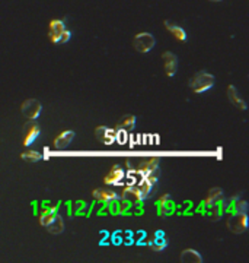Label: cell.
Returning a JSON list of instances; mask_svg holds the SVG:
<instances>
[{
    "label": "cell",
    "mask_w": 249,
    "mask_h": 263,
    "mask_svg": "<svg viewBox=\"0 0 249 263\" xmlns=\"http://www.w3.org/2000/svg\"><path fill=\"white\" fill-rule=\"evenodd\" d=\"M214 76L209 73V72H197L188 82V86L191 88V91L195 92V94H203V92H207L214 86Z\"/></svg>",
    "instance_id": "cell-1"
},
{
    "label": "cell",
    "mask_w": 249,
    "mask_h": 263,
    "mask_svg": "<svg viewBox=\"0 0 249 263\" xmlns=\"http://www.w3.org/2000/svg\"><path fill=\"white\" fill-rule=\"evenodd\" d=\"M155 46H156V38L150 32H140L133 38V47L141 54L149 53Z\"/></svg>",
    "instance_id": "cell-2"
},
{
    "label": "cell",
    "mask_w": 249,
    "mask_h": 263,
    "mask_svg": "<svg viewBox=\"0 0 249 263\" xmlns=\"http://www.w3.org/2000/svg\"><path fill=\"white\" fill-rule=\"evenodd\" d=\"M248 213L232 212L229 215V220H228L226 225L232 233L242 234L245 233L248 228Z\"/></svg>",
    "instance_id": "cell-3"
},
{
    "label": "cell",
    "mask_w": 249,
    "mask_h": 263,
    "mask_svg": "<svg viewBox=\"0 0 249 263\" xmlns=\"http://www.w3.org/2000/svg\"><path fill=\"white\" fill-rule=\"evenodd\" d=\"M41 112H42V105L35 98H30V100L23 101L20 107V113L27 120H37L41 116Z\"/></svg>",
    "instance_id": "cell-4"
},
{
    "label": "cell",
    "mask_w": 249,
    "mask_h": 263,
    "mask_svg": "<svg viewBox=\"0 0 249 263\" xmlns=\"http://www.w3.org/2000/svg\"><path fill=\"white\" fill-rule=\"evenodd\" d=\"M40 133V124L37 123V120H28L25 127H23V146H27V148L31 146L34 142L37 141Z\"/></svg>",
    "instance_id": "cell-5"
},
{
    "label": "cell",
    "mask_w": 249,
    "mask_h": 263,
    "mask_svg": "<svg viewBox=\"0 0 249 263\" xmlns=\"http://www.w3.org/2000/svg\"><path fill=\"white\" fill-rule=\"evenodd\" d=\"M159 164H160V160L158 158V157L143 160V161L140 162L139 165H137L136 172H137L139 176H141V177H146V176L152 174L155 170H158V168H159Z\"/></svg>",
    "instance_id": "cell-6"
},
{
    "label": "cell",
    "mask_w": 249,
    "mask_h": 263,
    "mask_svg": "<svg viewBox=\"0 0 249 263\" xmlns=\"http://www.w3.org/2000/svg\"><path fill=\"white\" fill-rule=\"evenodd\" d=\"M162 59H163V68H165V73L172 78L175 76V73L178 71V57L172 53V51H165L162 54Z\"/></svg>",
    "instance_id": "cell-7"
},
{
    "label": "cell",
    "mask_w": 249,
    "mask_h": 263,
    "mask_svg": "<svg viewBox=\"0 0 249 263\" xmlns=\"http://www.w3.org/2000/svg\"><path fill=\"white\" fill-rule=\"evenodd\" d=\"M95 136L99 142H102L104 145H112L115 142V130L107 127V126H99L95 129Z\"/></svg>",
    "instance_id": "cell-8"
},
{
    "label": "cell",
    "mask_w": 249,
    "mask_h": 263,
    "mask_svg": "<svg viewBox=\"0 0 249 263\" xmlns=\"http://www.w3.org/2000/svg\"><path fill=\"white\" fill-rule=\"evenodd\" d=\"M156 208H158V215L159 216H168L173 212L175 205L170 201L169 194H163L156 201Z\"/></svg>",
    "instance_id": "cell-9"
},
{
    "label": "cell",
    "mask_w": 249,
    "mask_h": 263,
    "mask_svg": "<svg viewBox=\"0 0 249 263\" xmlns=\"http://www.w3.org/2000/svg\"><path fill=\"white\" fill-rule=\"evenodd\" d=\"M124 179V170L121 168L120 165H112V168L110 170V172L105 176L104 179V183L108 184V186H120L121 180Z\"/></svg>",
    "instance_id": "cell-10"
},
{
    "label": "cell",
    "mask_w": 249,
    "mask_h": 263,
    "mask_svg": "<svg viewBox=\"0 0 249 263\" xmlns=\"http://www.w3.org/2000/svg\"><path fill=\"white\" fill-rule=\"evenodd\" d=\"M64 30H66V25H64V22H63V20L60 19L51 20L50 30H48V37H50L51 42L59 44L61 34H63V31Z\"/></svg>",
    "instance_id": "cell-11"
},
{
    "label": "cell",
    "mask_w": 249,
    "mask_h": 263,
    "mask_svg": "<svg viewBox=\"0 0 249 263\" xmlns=\"http://www.w3.org/2000/svg\"><path fill=\"white\" fill-rule=\"evenodd\" d=\"M74 139V132L73 130H64L54 139V148L57 151H63L69 146L70 143Z\"/></svg>",
    "instance_id": "cell-12"
},
{
    "label": "cell",
    "mask_w": 249,
    "mask_h": 263,
    "mask_svg": "<svg viewBox=\"0 0 249 263\" xmlns=\"http://www.w3.org/2000/svg\"><path fill=\"white\" fill-rule=\"evenodd\" d=\"M163 25L168 30V32H170L178 41L187 40V32H185V30L182 27H180L178 24H175L173 20H163Z\"/></svg>",
    "instance_id": "cell-13"
},
{
    "label": "cell",
    "mask_w": 249,
    "mask_h": 263,
    "mask_svg": "<svg viewBox=\"0 0 249 263\" xmlns=\"http://www.w3.org/2000/svg\"><path fill=\"white\" fill-rule=\"evenodd\" d=\"M228 98H229V101L236 107V108H239V110H246V102L243 101V98L240 97L239 91L236 90V86H233V85H229L228 86Z\"/></svg>",
    "instance_id": "cell-14"
},
{
    "label": "cell",
    "mask_w": 249,
    "mask_h": 263,
    "mask_svg": "<svg viewBox=\"0 0 249 263\" xmlns=\"http://www.w3.org/2000/svg\"><path fill=\"white\" fill-rule=\"evenodd\" d=\"M92 196H93V199L102 201V202H114L118 199V194L110 189H95L92 192Z\"/></svg>",
    "instance_id": "cell-15"
},
{
    "label": "cell",
    "mask_w": 249,
    "mask_h": 263,
    "mask_svg": "<svg viewBox=\"0 0 249 263\" xmlns=\"http://www.w3.org/2000/svg\"><path fill=\"white\" fill-rule=\"evenodd\" d=\"M122 201H129V202H141V194H140L137 186H126L122 194H121Z\"/></svg>",
    "instance_id": "cell-16"
},
{
    "label": "cell",
    "mask_w": 249,
    "mask_h": 263,
    "mask_svg": "<svg viewBox=\"0 0 249 263\" xmlns=\"http://www.w3.org/2000/svg\"><path fill=\"white\" fill-rule=\"evenodd\" d=\"M181 262L184 263H203V256L194 249H185L181 253Z\"/></svg>",
    "instance_id": "cell-17"
},
{
    "label": "cell",
    "mask_w": 249,
    "mask_h": 263,
    "mask_svg": "<svg viewBox=\"0 0 249 263\" xmlns=\"http://www.w3.org/2000/svg\"><path fill=\"white\" fill-rule=\"evenodd\" d=\"M59 215L57 212V208L56 206H51V208H47V209H42V212L40 215V224L42 227H48L53 221H54V218Z\"/></svg>",
    "instance_id": "cell-18"
},
{
    "label": "cell",
    "mask_w": 249,
    "mask_h": 263,
    "mask_svg": "<svg viewBox=\"0 0 249 263\" xmlns=\"http://www.w3.org/2000/svg\"><path fill=\"white\" fill-rule=\"evenodd\" d=\"M221 198H223V192H221V189H219V187H214V189H211V190H210L209 194H207V198L204 199L203 206H204L206 209H209V208H211L214 203L221 201Z\"/></svg>",
    "instance_id": "cell-19"
},
{
    "label": "cell",
    "mask_w": 249,
    "mask_h": 263,
    "mask_svg": "<svg viewBox=\"0 0 249 263\" xmlns=\"http://www.w3.org/2000/svg\"><path fill=\"white\" fill-rule=\"evenodd\" d=\"M149 246L155 250V252H162V250H165L166 249V240H165V237H163V234H158V235H155V238L153 240H150L149 242Z\"/></svg>",
    "instance_id": "cell-20"
},
{
    "label": "cell",
    "mask_w": 249,
    "mask_h": 263,
    "mask_svg": "<svg viewBox=\"0 0 249 263\" xmlns=\"http://www.w3.org/2000/svg\"><path fill=\"white\" fill-rule=\"evenodd\" d=\"M47 228V231L51 234H61L64 231V221H63V218H61L60 215H57L56 218H54V221L48 225V227H45Z\"/></svg>",
    "instance_id": "cell-21"
},
{
    "label": "cell",
    "mask_w": 249,
    "mask_h": 263,
    "mask_svg": "<svg viewBox=\"0 0 249 263\" xmlns=\"http://www.w3.org/2000/svg\"><path fill=\"white\" fill-rule=\"evenodd\" d=\"M20 158L27 162H38L42 160V155H41L40 152L32 151V149H27L25 152H22Z\"/></svg>",
    "instance_id": "cell-22"
},
{
    "label": "cell",
    "mask_w": 249,
    "mask_h": 263,
    "mask_svg": "<svg viewBox=\"0 0 249 263\" xmlns=\"http://www.w3.org/2000/svg\"><path fill=\"white\" fill-rule=\"evenodd\" d=\"M136 120H137L136 116H127L120 124V127H122V129H133L136 126Z\"/></svg>",
    "instance_id": "cell-23"
},
{
    "label": "cell",
    "mask_w": 249,
    "mask_h": 263,
    "mask_svg": "<svg viewBox=\"0 0 249 263\" xmlns=\"http://www.w3.org/2000/svg\"><path fill=\"white\" fill-rule=\"evenodd\" d=\"M115 141L120 142V143H126V141H127V133L122 127L115 130Z\"/></svg>",
    "instance_id": "cell-24"
},
{
    "label": "cell",
    "mask_w": 249,
    "mask_h": 263,
    "mask_svg": "<svg viewBox=\"0 0 249 263\" xmlns=\"http://www.w3.org/2000/svg\"><path fill=\"white\" fill-rule=\"evenodd\" d=\"M70 38H71V32H70L69 30H64V31H63V34H61L60 41H59V42H63V44H66V42H69Z\"/></svg>",
    "instance_id": "cell-25"
},
{
    "label": "cell",
    "mask_w": 249,
    "mask_h": 263,
    "mask_svg": "<svg viewBox=\"0 0 249 263\" xmlns=\"http://www.w3.org/2000/svg\"><path fill=\"white\" fill-rule=\"evenodd\" d=\"M210 2H221V0H210Z\"/></svg>",
    "instance_id": "cell-26"
}]
</instances>
